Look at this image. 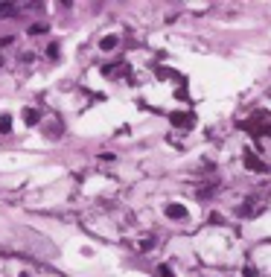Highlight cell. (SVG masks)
<instances>
[{
	"mask_svg": "<svg viewBox=\"0 0 271 277\" xmlns=\"http://www.w3.org/2000/svg\"><path fill=\"white\" fill-rule=\"evenodd\" d=\"M23 120H26V126H35V123L41 120V114H38L35 108H26V111H23Z\"/></svg>",
	"mask_w": 271,
	"mask_h": 277,
	"instance_id": "6da1fadb",
	"label": "cell"
},
{
	"mask_svg": "<svg viewBox=\"0 0 271 277\" xmlns=\"http://www.w3.org/2000/svg\"><path fill=\"white\" fill-rule=\"evenodd\" d=\"M9 131H12V117L0 114V134H9Z\"/></svg>",
	"mask_w": 271,
	"mask_h": 277,
	"instance_id": "7a4b0ae2",
	"label": "cell"
},
{
	"mask_svg": "<svg viewBox=\"0 0 271 277\" xmlns=\"http://www.w3.org/2000/svg\"><path fill=\"white\" fill-rule=\"evenodd\" d=\"M99 47H102V50H114V47H117V38H114V35H108V38H102V41H99Z\"/></svg>",
	"mask_w": 271,
	"mask_h": 277,
	"instance_id": "3957f363",
	"label": "cell"
},
{
	"mask_svg": "<svg viewBox=\"0 0 271 277\" xmlns=\"http://www.w3.org/2000/svg\"><path fill=\"white\" fill-rule=\"evenodd\" d=\"M166 213H169V216H175V219H181V216H184V207H181V204H169V207H166Z\"/></svg>",
	"mask_w": 271,
	"mask_h": 277,
	"instance_id": "277c9868",
	"label": "cell"
},
{
	"mask_svg": "<svg viewBox=\"0 0 271 277\" xmlns=\"http://www.w3.org/2000/svg\"><path fill=\"white\" fill-rule=\"evenodd\" d=\"M41 32H47V23H32L29 26V35H41Z\"/></svg>",
	"mask_w": 271,
	"mask_h": 277,
	"instance_id": "5b68a950",
	"label": "cell"
},
{
	"mask_svg": "<svg viewBox=\"0 0 271 277\" xmlns=\"http://www.w3.org/2000/svg\"><path fill=\"white\" fill-rule=\"evenodd\" d=\"M47 55H50V58H58V55H61L58 44H50V47H47Z\"/></svg>",
	"mask_w": 271,
	"mask_h": 277,
	"instance_id": "8992f818",
	"label": "cell"
},
{
	"mask_svg": "<svg viewBox=\"0 0 271 277\" xmlns=\"http://www.w3.org/2000/svg\"><path fill=\"white\" fill-rule=\"evenodd\" d=\"M0 12H9V15H12V12H15V3H3V0H0Z\"/></svg>",
	"mask_w": 271,
	"mask_h": 277,
	"instance_id": "52a82bcc",
	"label": "cell"
},
{
	"mask_svg": "<svg viewBox=\"0 0 271 277\" xmlns=\"http://www.w3.org/2000/svg\"><path fill=\"white\" fill-rule=\"evenodd\" d=\"M158 272H161V277H172V275H169V269H166V266H161Z\"/></svg>",
	"mask_w": 271,
	"mask_h": 277,
	"instance_id": "ba28073f",
	"label": "cell"
},
{
	"mask_svg": "<svg viewBox=\"0 0 271 277\" xmlns=\"http://www.w3.org/2000/svg\"><path fill=\"white\" fill-rule=\"evenodd\" d=\"M0 61H3V58H0Z\"/></svg>",
	"mask_w": 271,
	"mask_h": 277,
	"instance_id": "9c48e42d",
	"label": "cell"
}]
</instances>
